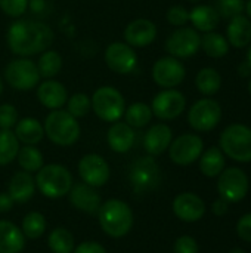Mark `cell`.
<instances>
[{
    "label": "cell",
    "instance_id": "1",
    "mask_svg": "<svg viewBox=\"0 0 251 253\" xmlns=\"http://www.w3.org/2000/svg\"><path fill=\"white\" fill-rule=\"evenodd\" d=\"M6 42L10 52L25 58L47 50L53 43V31L44 22L18 19L9 27Z\"/></svg>",
    "mask_w": 251,
    "mask_h": 253
},
{
    "label": "cell",
    "instance_id": "2",
    "mask_svg": "<svg viewBox=\"0 0 251 253\" xmlns=\"http://www.w3.org/2000/svg\"><path fill=\"white\" fill-rule=\"evenodd\" d=\"M98 216L102 230L114 239L124 237L133 227L132 209L127 203L117 199L108 200L101 205Z\"/></svg>",
    "mask_w": 251,
    "mask_h": 253
},
{
    "label": "cell",
    "instance_id": "3",
    "mask_svg": "<svg viewBox=\"0 0 251 253\" xmlns=\"http://www.w3.org/2000/svg\"><path fill=\"white\" fill-rule=\"evenodd\" d=\"M44 133L56 145L70 147L80 138V125L67 110H52L44 120Z\"/></svg>",
    "mask_w": 251,
    "mask_h": 253
},
{
    "label": "cell",
    "instance_id": "4",
    "mask_svg": "<svg viewBox=\"0 0 251 253\" xmlns=\"http://www.w3.org/2000/svg\"><path fill=\"white\" fill-rule=\"evenodd\" d=\"M219 142L222 153L232 160L238 163L251 162V127L234 123L222 132Z\"/></svg>",
    "mask_w": 251,
    "mask_h": 253
},
{
    "label": "cell",
    "instance_id": "5",
    "mask_svg": "<svg viewBox=\"0 0 251 253\" xmlns=\"http://www.w3.org/2000/svg\"><path fill=\"white\" fill-rule=\"evenodd\" d=\"M36 185L44 197L59 199L70 193L72 176L62 165H47L37 172Z\"/></svg>",
    "mask_w": 251,
    "mask_h": 253
},
{
    "label": "cell",
    "instance_id": "6",
    "mask_svg": "<svg viewBox=\"0 0 251 253\" xmlns=\"http://www.w3.org/2000/svg\"><path fill=\"white\" fill-rule=\"evenodd\" d=\"M90 102L92 110L102 122L115 123L124 116L126 111V101L121 92L112 86H102L96 89Z\"/></svg>",
    "mask_w": 251,
    "mask_h": 253
},
{
    "label": "cell",
    "instance_id": "7",
    "mask_svg": "<svg viewBox=\"0 0 251 253\" xmlns=\"http://www.w3.org/2000/svg\"><path fill=\"white\" fill-rule=\"evenodd\" d=\"M160 179H161L160 168L157 162L152 159V156L141 157L130 166L129 181L136 194H143L157 188Z\"/></svg>",
    "mask_w": 251,
    "mask_h": 253
},
{
    "label": "cell",
    "instance_id": "8",
    "mask_svg": "<svg viewBox=\"0 0 251 253\" xmlns=\"http://www.w3.org/2000/svg\"><path fill=\"white\" fill-rule=\"evenodd\" d=\"M4 80L16 90H30L40 80L37 64L24 56L13 59L4 68Z\"/></svg>",
    "mask_w": 251,
    "mask_h": 253
},
{
    "label": "cell",
    "instance_id": "9",
    "mask_svg": "<svg viewBox=\"0 0 251 253\" xmlns=\"http://www.w3.org/2000/svg\"><path fill=\"white\" fill-rule=\"evenodd\" d=\"M222 107L216 99L212 98H203L197 101L188 113V122L197 132L213 130L219 125Z\"/></svg>",
    "mask_w": 251,
    "mask_h": 253
},
{
    "label": "cell",
    "instance_id": "10",
    "mask_svg": "<svg viewBox=\"0 0 251 253\" xmlns=\"http://www.w3.org/2000/svg\"><path fill=\"white\" fill-rule=\"evenodd\" d=\"M201 49V36L195 28L179 27L166 40V52L173 58H189Z\"/></svg>",
    "mask_w": 251,
    "mask_h": 253
},
{
    "label": "cell",
    "instance_id": "11",
    "mask_svg": "<svg viewBox=\"0 0 251 253\" xmlns=\"http://www.w3.org/2000/svg\"><path fill=\"white\" fill-rule=\"evenodd\" d=\"M249 178L244 170L240 168H228L219 175L217 191L222 199L228 203L241 202L249 193Z\"/></svg>",
    "mask_w": 251,
    "mask_h": 253
},
{
    "label": "cell",
    "instance_id": "12",
    "mask_svg": "<svg viewBox=\"0 0 251 253\" xmlns=\"http://www.w3.org/2000/svg\"><path fill=\"white\" fill-rule=\"evenodd\" d=\"M203 148L204 142L198 135L185 133L172 141L169 147V156L173 163L179 166H188L200 159V156L203 154Z\"/></svg>",
    "mask_w": 251,
    "mask_h": 253
},
{
    "label": "cell",
    "instance_id": "13",
    "mask_svg": "<svg viewBox=\"0 0 251 253\" xmlns=\"http://www.w3.org/2000/svg\"><path fill=\"white\" fill-rule=\"evenodd\" d=\"M185 65L178 58L170 55L157 59L152 65V79L160 87L164 89H175L185 80Z\"/></svg>",
    "mask_w": 251,
    "mask_h": 253
},
{
    "label": "cell",
    "instance_id": "14",
    "mask_svg": "<svg viewBox=\"0 0 251 253\" xmlns=\"http://www.w3.org/2000/svg\"><path fill=\"white\" fill-rule=\"evenodd\" d=\"M186 107V98L176 89H164L155 95L151 104L152 114L160 120L178 119Z\"/></svg>",
    "mask_w": 251,
    "mask_h": 253
},
{
    "label": "cell",
    "instance_id": "15",
    "mask_svg": "<svg viewBox=\"0 0 251 253\" xmlns=\"http://www.w3.org/2000/svg\"><path fill=\"white\" fill-rule=\"evenodd\" d=\"M105 64L117 74H129L136 68L138 55L127 43L114 42L105 49Z\"/></svg>",
    "mask_w": 251,
    "mask_h": 253
},
{
    "label": "cell",
    "instance_id": "16",
    "mask_svg": "<svg viewBox=\"0 0 251 253\" xmlns=\"http://www.w3.org/2000/svg\"><path fill=\"white\" fill-rule=\"evenodd\" d=\"M78 173L84 184L90 187H102L109 179V166L99 154H87L78 163Z\"/></svg>",
    "mask_w": 251,
    "mask_h": 253
},
{
    "label": "cell",
    "instance_id": "17",
    "mask_svg": "<svg viewBox=\"0 0 251 253\" xmlns=\"http://www.w3.org/2000/svg\"><path fill=\"white\" fill-rule=\"evenodd\" d=\"M173 212L183 222H197L206 213V203L194 193H182L173 200Z\"/></svg>",
    "mask_w": 251,
    "mask_h": 253
},
{
    "label": "cell",
    "instance_id": "18",
    "mask_svg": "<svg viewBox=\"0 0 251 253\" xmlns=\"http://www.w3.org/2000/svg\"><path fill=\"white\" fill-rule=\"evenodd\" d=\"M157 37V27L151 19L139 18L127 24L124 30V40L132 47H145Z\"/></svg>",
    "mask_w": 251,
    "mask_h": 253
},
{
    "label": "cell",
    "instance_id": "19",
    "mask_svg": "<svg viewBox=\"0 0 251 253\" xmlns=\"http://www.w3.org/2000/svg\"><path fill=\"white\" fill-rule=\"evenodd\" d=\"M93 188L95 187H90L84 182L74 184L68 193L70 203L81 212L96 213L101 208V197Z\"/></svg>",
    "mask_w": 251,
    "mask_h": 253
},
{
    "label": "cell",
    "instance_id": "20",
    "mask_svg": "<svg viewBox=\"0 0 251 253\" xmlns=\"http://www.w3.org/2000/svg\"><path fill=\"white\" fill-rule=\"evenodd\" d=\"M37 98L43 107H46L49 110H59L67 104L68 92L62 83L47 79L38 84Z\"/></svg>",
    "mask_w": 251,
    "mask_h": 253
},
{
    "label": "cell",
    "instance_id": "21",
    "mask_svg": "<svg viewBox=\"0 0 251 253\" xmlns=\"http://www.w3.org/2000/svg\"><path fill=\"white\" fill-rule=\"evenodd\" d=\"M172 141V129L164 123H158L149 127V130H146L143 138V147L149 156H160L170 147Z\"/></svg>",
    "mask_w": 251,
    "mask_h": 253
},
{
    "label": "cell",
    "instance_id": "22",
    "mask_svg": "<svg viewBox=\"0 0 251 253\" xmlns=\"http://www.w3.org/2000/svg\"><path fill=\"white\" fill-rule=\"evenodd\" d=\"M107 141L112 151L120 153V154L127 153L135 142L133 127H130L127 123H123L118 120V122L112 123V126L108 129Z\"/></svg>",
    "mask_w": 251,
    "mask_h": 253
},
{
    "label": "cell",
    "instance_id": "23",
    "mask_svg": "<svg viewBox=\"0 0 251 253\" xmlns=\"http://www.w3.org/2000/svg\"><path fill=\"white\" fill-rule=\"evenodd\" d=\"M36 193V179L28 172H18L12 176L7 188V194L13 203H25Z\"/></svg>",
    "mask_w": 251,
    "mask_h": 253
},
{
    "label": "cell",
    "instance_id": "24",
    "mask_svg": "<svg viewBox=\"0 0 251 253\" xmlns=\"http://www.w3.org/2000/svg\"><path fill=\"white\" fill-rule=\"evenodd\" d=\"M226 40L237 49L247 47L251 42V21L246 15L234 16L226 28Z\"/></svg>",
    "mask_w": 251,
    "mask_h": 253
},
{
    "label": "cell",
    "instance_id": "25",
    "mask_svg": "<svg viewBox=\"0 0 251 253\" xmlns=\"http://www.w3.org/2000/svg\"><path fill=\"white\" fill-rule=\"evenodd\" d=\"M189 21L192 22L194 28L201 33L215 31L219 25L220 16L216 7L209 4H197L189 12Z\"/></svg>",
    "mask_w": 251,
    "mask_h": 253
},
{
    "label": "cell",
    "instance_id": "26",
    "mask_svg": "<svg viewBox=\"0 0 251 253\" xmlns=\"http://www.w3.org/2000/svg\"><path fill=\"white\" fill-rule=\"evenodd\" d=\"M24 246V233L15 224L0 221V253H21Z\"/></svg>",
    "mask_w": 251,
    "mask_h": 253
},
{
    "label": "cell",
    "instance_id": "27",
    "mask_svg": "<svg viewBox=\"0 0 251 253\" xmlns=\"http://www.w3.org/2000/svg\"><path fill=\"white\" fill-rule=\"evenodd\" d=\"M15 136L24 145H36L44 136V129L38 120L33 117H25L15 125Z\"/></svg>",
    "mask_w": 251,
    "mask_h": 253
},
{
    "label": "cell",
    "instance_id": "28",
    "mask_svg": "<svg viewBox=\"0 0 251 253\" xmlns=\"http://www.w3.org/2000/svg\"><path fill=\"white\" fill-rule=\"evenodd\" d=\"M226 160L220 148L210 147L200 156V170L209 178L219 176L225 169Z\"/></svg>",
    "mask_w": 251,
    "mask_h": 253
},
{
    "label": "cell",
    "instance_id": "29",
    "mask_svg": "<svg viewBox=\"0 0 251 253\" xmlns=\"http://www.w3.org/2000/svg\"><path fill=\"white\" fill-rule=\"evenodd\" d=\"M201 49L210 58H223L229 52V42L219 33H204V36H201Z\"/></svg>",
    "mask_w": 251,
    "mask_h": 253
},
{
    "label": "cell",
    "instance_id": "30",
    "mask_svg": "<svg viewBox=\"0 0 251 253\" xmlns=\"http://www.w3.org/2000/svg\"><path fill=\"white\" fill-rule=\"evenodd\" d=\"M195 86L206 96L215 95L219 92L222 86V76L219 74L216 68H212V67L201 68L195 77Z\"/></svg>",
    "mask_w": 251,
    "mask_h": 253
},
{
    "label": "cell",
    "instance_id": "31",
    "mask_svg": "<svg viewBox=\"0 0 251 253\" xmlns=\"http://www.w3.org/2000/svg\"><path fill=\"white\" fill-rule=\"evenodd\" d=\"M152 110L149 105H146L145 102H135L132 104L126 111H124V117H126V123L130 127H145L151 120H152Z\"/></svg>",
    "mask_w": 251,
    "mask_h": 253
},
{
    "label": "cell",
    "instance_id": "32",
    "mask_svg": "<svg viewBox=\"0 0 251 253\" xmlns=\"http://www.w3.org/2000/svg\"><path fill=\"white\" fill-rule=\"evenodd\" d=\"M18 163L25 172H38L43 168V154L38 148L34 145H24L19 148L18 154Z\"/></svg>",
    "mask_w": 251,
    "mask_h": 253
},
{
    "label": "cell",
    "instance_id": "33",
    "mask_svg": "<svg viewBox=\"0 0 251 253\" xmlns=\"http://www.w3.org/2000/svg\"><path fill=\"white\" fill-rule=\"evenodd\" d=\"M19 151V141L9 129H0V166L13 162Z\"/></svg>",
    "mask_w": 251,
    "mask_h": 253
},
{
    "label": "cell",
    "instance_id": "34",
    "mask_svg": "<svg viewBox=\"0 0 251 253\" xmlns=\"http://www.w3.org/2000/svg\"><path fill=\"white\" fill-rule=\"evenodd\" d=\"M62 68V58L56 50H44L41 52L38 62H37V70L40 77L44 79H52L55 77Z\"/></svg>",
    "mask_w": 251,
    "mask_h": 253
},
{
    "label": "cell",
    "instance_id": "35",
    "mask_svg": "<svg viewBox=\"0 0 251 253\" xmlns=\"http://www.w3.org/2000/svg\"><path fill=\"white\" fill-rule=\"evenodd\" d=\"M47 245L53 253H72L74 236L67 228H55L49 234Z\"/></svg>",
    "mask_w": 251,
    "mask_h": 253
},
{
    "label": "cell",
    "instance_id": "36",
    "mask_svg": "<svg viewBox=\"0 0 251 253\" xmlns=\"http://www.w3.org/2000/svg\"><path fill=\"white\" fill-rule=\"evenodd\" d=\"M21 231L24 233L25 237L28 239H38L44 234L46 231V219L41 213L38 212H31L25 215L22 219V228Z\"/></svg>",
    "mask_w": 251,
    "mask_h": 253
},
{
    "label": "cell",
    "instance_id": "37",
    "mask_svg": "<svg viewBox=\"0 0 251 253\" xmlns=\"http://www.w3.org/2000/svg\"><path fill=\"white\" fill-rule=\"evenodd\" d=\"M90 110H92V102L86 93L77 92L70 99H67V111L75 119L84 117Z\"/></svg>",
    "mask_w": 251,
    "mask_h": 253
},
{
    "label": "cell",
    "instance_id": "38",
    "mask_svg": "<svg viewBox=\"0 0 251 253\" xmlns=\"http://www.w3.org/2000/svg\"><path fill=\"white\" fill-rule=\"evenodd\" d=\"M246 3L244 0H217L216 10L219 16L225 19H232L234 16H238L244 12Z\"/></svg>",
    "mask_w": 251,
    "mask_h": 253
},
{
    "label": "cell",
    "instance_id": "39",
    "mask_svg": "<svg viewBox=\"0 0 251 253\" xmlns=\"http://www.w3.org/2000/svg\"><path fill=\"white\" fill-rule=\"evenodd\" d=\"M28 7V0H0V9L12 18H19Z\"/></svg>",
    "mask_w": 251,
    "mask_h": 253
},
{
    "label": "cell",
    "instance_id": "40",
    "mask_svg": "<svg viewBox=\"0 0 251 253\" xmlns=\"http://www.w3.org/2000/svg\"><path fill=\"white\" fill-rule=\"evenodd\" d=\"M18 123V111L10 104L0 105V129H12Z\"/></svg>",
    "mask_w": 251,
    "mask_h": 253
},
{
    "label": "cell",
    "instance_id": "41",
    "mask_svg": "<svg viewBox=\"0 0 251 253\" xmlns=\"http://www.w3.org/2000/svg\"><path fill=\"white\" fill-rule=\"evenodd\" d=\"M166 16H167L169 24H172L175 27H183L189 21V10L180 4H176L167 10Z\"/></svg>",
    "mask_w": 251,
    "mask_h": 253
},
{
    "label": "cell",
    "instance_id": "42",
    "mask_svg": "<svg viewBox=\"0 0 251 253\" xmlns=\"http://www.w3.org/2000/svg\"><path fill=\"white\" fill-rule=\"evenodd\" d=\"M175 253H198V243L191 236H182L175 243Z\"/></svg>",
    "mask_w": 251,
    "mask_h": 253
},
{
    "label": "cell",
    "instance_id": "43",
    "mask_svg": "<svg viewBox=\"0 0 251 253\" xmlns=\"http://www.w3.org/2000/svg\"><path fill=\"white\" fill-rule=\"evenodd\" d=\"M237 233L241 240L251 243V213H247L240 218L237 224Z\"/></svg>",
    "mask_w": 251,
    "mask_h": 253
},
{
    "label": "cell",
    "instance_id": "44",
    "mask_svg": "<svg viewBox=\"0 0 251 253\" xmlns=\"http://www.w3.org/2000/svg\"><path fill=\"white\" fill-rule=\"evenodd\" d=\"M72 253H107L105 248L96 242H84L81 245H78Z\"/></svg>",
    "mask_w": 251,
    "mask_h": 253
},
{
    "label": "cell",
    "instance_id": "45",
    "mask_svg": "<svg viewBox=\"0 0 251 253\" xmlns=\"http://www.w3.org/2000/svg\"><path fill=\"white\" fill-rule=\"evenodd\" d=\"M212 211H213V213H215L216 216H223V215H226L228 211H229V203H228L225 199L219 197V199L212 205Z\"/></svg>",
    "mask_w": 251,
    "mask_h": 253
},
{
    "label": "cell",
    "instance_id": "46",
    "mask_svg": "<svg viewBox=\"0 0 251 253\" xmlns=\"http://www.w3.org/2000/svg\"><path fill=\"white\" fill-rule=\"evenodd\" d=\"M13 200L7 193H0V213H6L12 209Z\"/></svg>",
    "mask_w": 251,
    "mask_h": 253
},
{
    "label": "cell",
    "instance_id": "47",
    "mask_svg": "<svg viewBox=\"0 0 251 253\" xmlns=\"http://www.w3.org/2000/svg\"><path fill=\"white\" fill-rule=\"evenodd\" d=\"M240 76L241 77H247V76H251V65L249 64V61L246 59L244 62H241V65H240Z\"/></svg>",
    "mask_w": 251,
    "mask_h": 253
},
{
    "label": "cell",
    "instance_id": "48",
    "mask_svg": "<svg viewBox=\"0 0 251 253\" xmlns=\"http://www.w3.org/2000/svg\"><path fill=\"white\" fill-rule=\"evenodd\" d=\"M246 12H247V18L251 21V0H247L246 3Z\"/></svg>",
    "mask_w": 251,
    "mask_h": 253
},
{
    "label": "cell",
    "instance_id": "49",
    "mask_svg": "<svg viewBox=\"0 0 251 253\" xmlns=\"http://www.w3.org/2000/svg\"><path fill=\"white\" fill-rule=\"evenodd\" d=\"M229 253H247V252H246V251H243V249H238V248H237V249H232Z\"/></svg>",
    "mask_w": 251,
    "mask_h": 253
},
{
    "label": "cell",
    "instance_id": "50",
    "mask_svg": "<svg viewBox=\"0 0 251 253\" xmlns=\"http://www.w3.org/2000/svg\"><path fill=\"white\" fill-rule=\"evenodd\" d=\"M247 61H249V64L251 65V46L249 47V52H247Z\"/></svg>",
    "mask_w": 251,
    "mask_h": 253
},
{
    "label": "cell",
    "instance_id": "51",
    "mask_svg": "<svg viewBox=\"0 0 251 253\" xmlns=\"http://www.w3.org/2000/svg\"><path fill=\"white\" fill-rule=\"evenodd\" d=\"M1 92H3V80L0 77V95H1Z\"/></svg>",
    "mask_w": 251,
    "mask_h": 253
},
{
    "label": "cell",
    "instance_id": "52",
    "mask_svg": "<svg viewBox=\"0 0 251 253\" xmlns=\"http://www.w3.org/2000/svg\"><path fill=\"white\" fill-rule=\"evenodd\" d=\"M249 92H250V95H251V79H250V83H249Z\"/></svg>",
    "mask_w": 251,
    "mask_h": 253
},
{
    "label": "cell",
    "instance_id": "53",
    "mask_svg": "<svg viewBox=\"0 0 251 253\" xmlns=\"http://www.w3.org/2000/svg\"><path fill=\"white\" fill-rule=\"evenodd\" d=\"M189 1H192V3H195V1H198V0H189Z\"/></svg>",
    "mask_w": 251,
    "mask_h": 253
}]
</instances>
